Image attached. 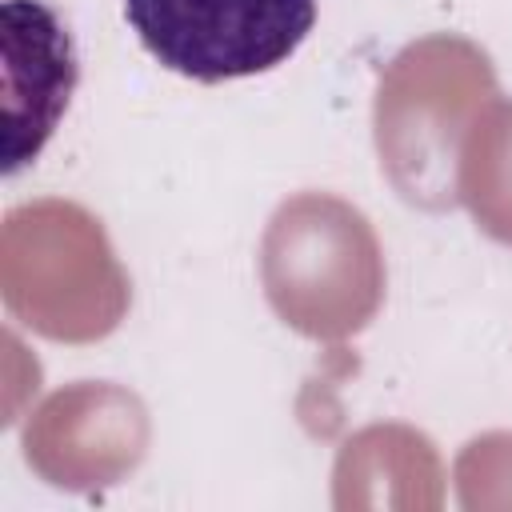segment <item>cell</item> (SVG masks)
Returning a JSON list of instances; mask_svg holds the SVG:
<instances>
[{"instance_id":"1","label":"cell","mask_w":512,"mask_h":512,"mask_svg":"<svg viewBox=\"0 0 512 512\" xmlns=\"http://www.w3.org/2000/svg\"><path fill=\"white\" fill-rule=\"evenodd\" d=\"M124 20L168 72L224 84L280 68L308 40L316 0H124Z\"/></svg>"},{"instance_id":"2","label":"cell","mask_w":512,"mask_h":512,"mask_svg":"<svg viewBox=\"0 0 512 512\" xmlns=\"http://www.w3.org/2000/svg\"><path fill=\"white\" fill-rule=\"evenodd\" d=\"M4 172H20L56 132L76 88V48L64 20L40 0H4Z\"/></svg>"}]
</instances>
